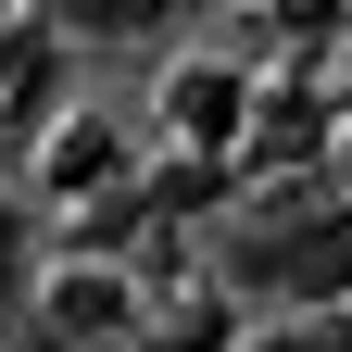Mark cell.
Segmentation results:
<instances>
[{"label": "cell", "instance_id": "cell-1", "mask_svg": "<svg viewBox=\"0 0 352 352\" xmlns=\"http://www.w3.org/2000/svg\"><path fill=\"white\" fill-rule=\"evenodd\" d=\"M214 289L227 302H277L289 327H327L340 302H352V201H289V214H264V227L227 239V264H214Z\"/></svg>", "mask_w": 352, "mask_h": 352}, {"label": "cell", "instance_id": "cell-2", "mask_svg": "<svg viewBox=\"0 0 352 352\" xmlns=\"http://www.w3.org/2000/svg\"><path fill=\"white\" fill-rule=\"evenodd\" d=\"M139 164H126V126L113 113H51L38 126V201H126Z\"/></svg>", "mask_w": 352, "mask_h": 352}, {"label": "cell", "instance_id": "cell-3", "mask_svg": "<svg viewBox=\"0 0 352 352\" xmlns=\"http://www.w3.org/2000/svg\"><path fill=\"white\" fill-rule=\"evenodd\" d=\"M151 113H164V139L189 151V164H227L239 113H252V76L239 63H164L151 76Z\"/></svg>", "mask_w": 352, "mask_h": 352}, {"label": "cell", "instance_id": "cell-4", "mask_svg": "<svg viewBox=\"0 0 352 352\" xmlns=\"http://www.w3.org/2000/svg\"><path fill=\"white\" fill-rule=\"evenodd\" d=\"M139 327H151L139 277H113L101 252H88V264H51V340L63 352H113V340H139Z\"/></svg>", "mask_w": 352, "mask_h": 352}, {"label": "cell", "instance_id": "cell-5", "mask_svg": "<svg viewBox=\"0 0 352 352\" xmlns=\"http://www.w3.org/2000/svg\"><path fill=\"white\" fill-rule=\"evenodd\" d=\"M302 164H327V113L252 88V113H239V139H227V176H302Z\"/></svg>", "mask_w": 352, "mask_h": 352}, {"label": "cell", "instance_id": "cell-6", "mask_svg": "<svg viewBox=\"0 0 352 352\" xmlns=\"http://www.w3.org/2000/svg\"><path fill=\"white\" fill-rule=\"evenodd\" d=\"M51 101H63V38L38 13H13L0 25V126H38Z\"/></svg>", "mask_w": 352, "mask_h": 352}, {"label": "cell", "instance_id": "cell-7", "mask_svg": "<svg viewBox=\"0 0 352 352\" xmlns=\"http://www.w3.org/2000/svg\"><path fill=\"white\" fill-rule=\"evenodd\" d=\"M164 352H239L252 327H239V302L227 289H189V302H164V327H151Z\"/></svg>", "mask_w": 352, "mask_h": 352}, {"label": "cell", "instance_id": "cell-8", "mask_svg": "<svg viewBox=\"0 0 352 352\" xmlns=\"http://www.w3.org/2000/svg\"><path fill=\"white\" fill-rule=\"evenodd\" d=\"M151 13H164V0H51L38 25H51V38H126V25H151Z\"/></svg>", "mask_w": 352, "mask_h": 352}, {"label": "cell", "instance_id": "cell-9", "mask_svg": "<svg viewBox=\"0 0 352 352\" xmlns=\"http://www.w3.org/2000/svg\"><path fill=\"white\" fill-rule=\"evenodd\" d=\"M239 352H327L315 327H264V340H239Z\"/></svg>", "mask_w": 352, "mask_h": 352}, {"label": "cell", "instance_id": "cell-10", "mask_svg": "<svg viewBox=\"0 0 352 352\" xmlns=\"http://www.w3.org/2000/svg\"><path fill=\"white\" fill-rule=\"evenodd\" d=\"M327 164H340V201H352V113L327 126Z\"/></svg>", "mask_w": 352, "mask_h": 352}, {"label": "cell", "instance_id": "cell-11", "mask_svg": "<svg viewBox=\"0 0 352 352\" xmlns=\"http://www.w3.org/2000/svg\"><path fill=\"white\" fill-rule=\"evenodd\" d=\"M13 13H25V0H0V25H13Z\"/></svg>", "mask_w": 352, "mask_h": 352}]
</instances>
